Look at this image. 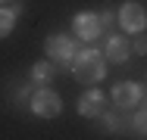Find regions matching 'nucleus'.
<instances>
[{"instance_id":"9b49d317","label":"nucleus","mask_w":147,"mask_h":140,"mask_svg":"<svg viewBox=\"0 0 147 140\" xmlns=\"http://www.w3.org/2000/svg\"><path fill=\"white\" fill-rule=\"evenodd\" d=\"M135 131H138V134H144V137H147V109H141L138 115H135Z\"/></svg>"},{"instance_id":"1a4fd4ad","label":"nucleus","mask_w":147,"mask_h":140,"mask_svg":"<svg viewBox=\"0 0 147 140\" xmlns=\"http://www.w3.org/2000/svg\"><path fill=\"white\" fill-rule=\"evenodd\" d=\"M19 3H13V6H0V37H6L13 25H16V16H19Z\"/></svg>"},{"instance_id":"9d476101","label":"nucleus","mask_w":147,"mask_h":140,"mask_svg":"<svg viewBox=\"0 0 147 140\" xmlns=\"http://www.w3.org/2000/svg\"><path fill=\"white\" fill-rule=\"evenodd\" d=\"M50 78H53L50 62H34V65H31V84H47Z\"/></svg>"},{"instance_id":"423d86ee","label":"nucleus","mask_w":147,"mask_h":140,"mask_svg":"<svg viewBox=\"0 0 147 140\" xmlns=\"http://www.w3.org/2000/svg\"><path fill=\"white\" fill-rule=\"evenodd\" d=\"M72 28H75V34L82 37V41H94L97 34H100V16H94V13H82V16H75V22H72Z\"/></svg>"},{"instance_id":"4468645a","label":"nucleus","mask_w":147,"mask_h":140,"mask_svg":"<svg viewBox=\"0 0 147 140\" xmlns=\"http://www.w3.org/2000/svg\"><path fill=\"white\" fill-rule=\"evenodd\" d=\"M0 3H3V0H0Z\"/></svg>"},{"instance_id":"f03ea898","label":"nucleus","mask_w":147,"mask_h":140,"mask_svg":"<svg viewBox=\"0 0 147 140\" xmlns=\"http://www.w3.org/2000/svg\"><path fill=\"white\" fill-rule=\"evenodd\" d=\"M59 109H63L59 93L47 90V87H41V90L31 93V112H34V115H41V118H57Z\"/></svg>"},{"instance_id":"7ed1b4c3","label":"nucleus","mask_w":147,"mask_h":140,"mask_svg":"<svg viewBox=\"0 0 147 140\" xmlns=\"http://www.w3.org/2000/svg\"><path fill=\"white\" fill-rule=\"evenodd\" d=\"M119 25L125 28L128 34H141L147 28V13L141 3H122L119 6Z\"/></svg>"},{"instance_id":"ddd939ff","label":"nucleus","mask_w":147,"mask_h":140,"mask_svg":"<svg viewBox=\"0 0 147 140\" xmlns=\"http://www.w3.org/2000/svg\"><path fill=\"white\" fill-rule=\"evenodd\" d=\"M131 47H135V53L147 56V37H144V34H141V37H135V44H131Z\"/></svg>"},{"instance_id":"0eeeda50","label":"nucleus","mask_w":147,"mask_h":140,"mask_svg":"<svg viewBox=\"0 0 147 140\" xmlns=\"http://www.w3.org/2000/svg\"><path fill=\"white\" fill-rule=\"evenodd\" d=\"M103 93L100 90H85L82 93V100H78V112L85 115V118H97V115H103Z\"/></svg>"},{"instance_id":"6e6552de","label":"nucleus","mask_w":147,"mask_h":140,"mask_svg":"<svg viewBox=\"0 0 147 140\" xmlns=\"http://www.w3.org/2000/svg\"><path fill=\"white\" fill-rule=\"evenodd\" d=\"M107 59H110V62H125V59H128V44H125V37H110V41H107Z\"/></svg>"},{"instance_id":"f257e3e1","label":"nucleus","mask_w":147,"mask_h":140,"mask_svg":"<svg viewBox=\"0 0 147 140\" xmlns=\"http://www.w3.org/2000/svg\"><path fill=\"white\" fill-rule=\"evenodd\" d=\"M107 56H100V50H82V53H75V62H72V75L78 78L82 84H97L103 81V75H107V62H103Z\"/></svg>"},{"instance_id":"20e7f679","label":"nucleus","mask_w":147,"mask_h":140,"mask_svg":"<svg viewBox=\"0 0 147 140\" xmlns=\"http://www.w3.org/2000/svg\"><path fill=\"white\" fill-rule=\"evenodd\" d=\"M44 50H47V59H59V62H69V59L75 56V41H72L69 34H53V37H47Z\"/></svg>"},{"instance_id":"39448f33","label":"nucleus","mask_w":147,"mask_h":140,"mask_svg":"<svg viewBox=\"0 0 147 140\" xmlns=\"http://www.w3.org/2000/svg\"><path fill=\"white\" fill-rule=\"evenodd\" d=\"M138 100H141V87L135 81H122V84L113 87V103H116L119 109H135Z\"/></svg>"},{"instance_id":"f8f14e48","label":"nucleus","mask_w":147,"mask_h":140,"mask_svg":"<svg viewBox=\"0 0 147 140\" xmlns=\"http://www.w3.org/2000/svg\"><path fill=\"white\" fill-rule=\"evenodd\" d=\"M103 121H107L110 131H119V128H122V118H119L116 112H103Z\"/></svg>"}]
</instances>
